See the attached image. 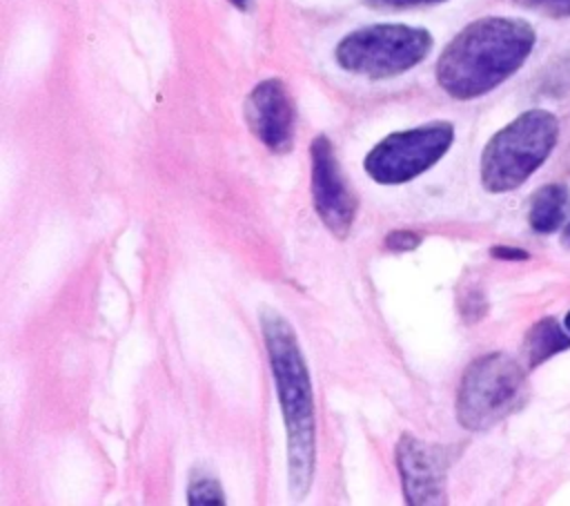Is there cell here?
<instances>
[{"label": "cell", "mask_w": 570, "mask_h": 506, "mask_svg": "<svg viewBox=\"0 0 570 506\" xmlns=\"http://www.w3.org/2000/svg\"><path fill=\"white\" fill-rule=\"evenodd\" d=\"M261 328L287 428V464L294 495H305L314 473L316 426L307 366L292 325L272 308L261 310Z\"/></svg>", "instance_id": "7a4b0ae2"}, {"label": "cell", "mask_w": 570, "mask_h": 506, "mask_svg": "<svg viewBox=\"0 0 570 506\" xmlns=\"http://www.w3.org/2000/svg\"><path fill=\"white\" fill-rule=\"evenodd\" d=\"M396 466L407 504H443L445 502V453L412 435H403L396 444Z\"/></svg>", "instance_id": "ba28073f"}, {"label": "cell", "mask_w": 570, "mask_h": 506, "mask_svg": "<svg viewBox=\"0 0 570 506\" xmlns=\"http://www.w3.org/2000/svg\"><path fill=\"white\" fill-rule=\"evenodd\" d=\"M559 120L546 109H530L499 129L481 154V183L501 194L519 187L539 169L557 145Z\"/></svg>", "instance_id": "3957f363"}, {"label": "cell", "mask_w": 570, "mask_h": 506, "mask_svg": "<svg viewBox=\"0 0 570 506\" xmlns=\"http://www.w3.org/2000/svg\"><path fill=\"white\" fill-rule=\"evenodd\" d=\"M189 504H225L223 488L209 475H198L189 481Z\"/></svg>", "instance_id": "7c38bea8"}, {"label": "cell", "mask_w": 570, "mask_h": 506, "mask_svg": "<svg viewBox=\"0 0 570 506\" xmlns=\"http://www.w3.org/2000/svg\"><path fill=\"white\" fill-rule=\"evenodd\" d=\"M514 2L525 9H534L554 18L570 16V0H514Z\"/></svg>", "instance_id": "4fadbf2b"}, {"label": "cell", "mask_w": 570, "mask_h": 506, "mask_svg": "<svg viewBox=\"0 0 570 506\" xmlns=\"http://www.w3.org/2000/svg\"><path fill=\"white\" fill-rule=\"evenodd\" d=\"M421 243V236L412 230H394L392 234H387L385 245L394 252H405V250H414Z\"/></svg>", "instance_id": "5bb4252c"}, {"label": "cell", "mask_w": 570, "mask_h": 506, "mask_svg": "<svg viewBox=\"0 0 570 506\" xmlns=\"http://www.w3.org/2000/svg\"><path fill=\"white\" fill-rule=\"evenodd\" d=\"M566 348H570V337L561 330V325L552 317H546L539 323H534L528 330L525 341H523V350H525L530 368L543 363L546 359L554 357L557 352H561Z\"/></svg>", "instance_id": "8fae6325"}, {"label": "cell", "mask_w": 570, "mask_h": 506, "mask_svg": "<svg viewBox=\"0 0 570 506\" xmlns=\"http://www.w3.org/2000/svg\"><path fill=\"white\" fill-rule=\"evenodd\" d=\"M492 256L505 259V261H521V259H528V252H523L519 247H510V245H497V247H492Z\"/></svg>", "instance_id": "2e32d148"}, {"label": "cell", "mask_w": 570, "mask_h": 506, "mask_svg": "<svg viewBox=\"0 0 570 506\" xmlns=\"http://www.w3.org/2000/svg\"><path fill=\"white\" fill-rule=\"evenodd\" d=\"M365 2L381 9H407V7H421V4H436L445 0H365Z\"/></svg>", "instance_id": "9a60e30c"}, {"label": "cell", "mask_w": 570, "mask_h": 506, "mask_svg": "<svg viewBox=\"0 0 570 506\" xmlns=\"http://www.w3.org/2000/svg\"><path fill=\"white\" fill-rule=\"evenodd\" d=\"M534 29L519 18L488 16L470 22L443 49L436 80L452 98L470 100L510 78L530 56Z\"/></svg>", "instance_id": "6da1fadb"}, {"label": "cell", "mask_w": 570, "mask_h": 506, "mask_svg": "<svg viewBox=\"0 0 570 506\" xmlns=\"http://www.w3.org/2000/svg\"><path fill=\"white\" fill-rule=\"evenodd\" d=\"M523 368L503 352L474 359L459 386L456 419L468 430H485L505 419L525 397Z\"/></svg>", "instance_id": "277c9868"}, {"label": "cell", "mask_w": 570, "mask_h": 506, "mask_svg": "<svg viewBox=\"0 0 570 506\" xmlns=\"http://www.w3.org/2000/svg\"><path fill=\"white\" fill-rule=\"evenodd\" d=\"M245 118L254 136L272 152H287L294 140V103L276 78L258 82L245 103Z\"/></svg>", "instance_id": "9c48e42d"}, {"label": "cell", "mask_w": 570, "mask_h": 506, "mask_svg": "<svg viewBox=\"0 0 570 506\" xmlns=\"http://www.w3.org/2000/svg\"><path fill=\"white\" fill-rule=\"evenodd\" d=\"M236 9H240V11H245L247 7H249V0H229Z\"/></svg>", "instance_id": "ac0fdd59"}, {"label": "cell", "mask_w": 570, "mask_h": 506, "mask_svg": "<svg viewBox=\"0 0 570 506\" xmlns=\"http://www.w3.org/2000/svg\"><path fill=\"white\" fill-rule=\"evenodd\" d=\"M561 243L566 245V247H570V223L563 227V232H561Z\"/></svg>", "instance_id": "e0dca14e"}, {"label": "cell", "mask_w": 570, "mask_h": 506, "mask_svg": "<svg viewBox=\"0 0 570 506\" xmlns=\"http://www.w3.org/2000/svg\"><path fill=\"white\" fill-rule=\"evenodd\" d=\"M312 198L316 214L336 236H345L356 214V201L345 187L336 154L327 136H316L312 143Z\"/></svg>", "instance_id": "52a82bcc"}, {"label": "cell", "mask_w": 570, "mask_h": 506, "mask_svg": "<svg viewBox=\"0 0 570 506\" xmlns=\"http://www.w3.org/2000/svg\"><path fill=\"white\" fill-rule=\"evenodd\" d=\"M454 127L445 120L396 132L365 156V172L383 185H399L430 169L452 145Z\"/></svg>", "instance_id": "8992f818"}, {"label": "cell", "mask_w": 570, "mask_h": 506, "mask_svg": "<svg viewBox=\"0 0 570 506\" xmlns=\"http://www.w3.org/2000/svg\"><path fill=\"white\" fill-rule=\"evenodd\" d=\"M566 328H568V332H570V312L566 314Z\"/></svg>", "instance_id": "d6986e66"}, {"label": "cell", "mask_w": 570, "mask_h": 506, "mask_svg": "<svg viewBox=\"0 0 570 506\" xmlns=\"http://www.w3.org/2000/svg\"><path fill=\"white\" fill-rule=\"evenodd\" d=\"M432 47L425 29L407 25H372L347 33L336 47V62L352 74L390 78L419 65Z\"/></svg>", "instance_id": "5b68a950"}, {"label": "cell", "mask_w": 570, "mask_h": 506, "mask_svg": "<svg viewBox=\"0 0 570 506\" xmlns=\"http://www.w3.org/2000/svg\"><path fill=\"white\" fill-rule=\"evenodd\" d=\"M568 214H570V189L566 185L550 183L537 189V194L532 196L528 221L534 232L550 234L563 225Z\"/></svg>", "instance_id": "30bf717a"}]
</instances>
